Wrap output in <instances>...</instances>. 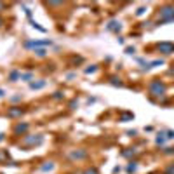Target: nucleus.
Listing matches in <instances>:
<instances>
[{
    "mask_svg": "<svg viewBox=\"0 0 174 174\" xmlns=\"http://www.w3.org/2000/svg\"><path fill=\"white\" fill-rule=\"evenodd\" d=\"M51 43H52L51 40H42V42L40 40H33V42L28 40V42H25V47H43V46H51Z\"/></svg>",
    "mask_w": 174,
    "mask_h": 174,
    "instance_id": "nucleus-1",
    "label": "nucleus"
},
{
    "mask_svg": "<svg viewBox=\"0 0 174 174\" xmlns=\"http://www.w3.org/2000/svg\"><path fill=\"white\" fill-rule=\"evenodd\" d=\"M162 21H171L172 17H174V9L172 7H165V9H162Z\"/></svg>",
    "mask_w": 174,
    "mask_h": 174,
    "instance_id": "nucleus-2",
    "label": "nucleus"
},
{
    "mask_svg": "<svg viewBox=\"0 0 174 174\" xmlns=\"http://www.w3.org/2000/svg\"><path fill=\"white\" fill-rule=\"evenodd\" d=\"M159 49H160L162 52H165V54L174 52V46H172V43H160V46H159Z\"/></svg>",
    "mask_w": 174,
    "mask_h": 174,
    "instance_id": "nucleus-3",
    "label": "nucleus"
},
{
    "mask_svg": "<svg viewBox=\"0 0 174 174\" xmlns=\"http://www.w3.org/2000/svg\"><path fill=\"white\" fill-rule=\"evenodd\" d=\"M25 143L30 146V145H40L42 143V136H37V138H26Z\"/></svg>",
    "mask_w": 174,
    "mask_h": 174,
    "instance_id": "nucleus-4",
    "label": "nucleus"
},
{
    "mask_svg": "<svg viewBox=\"0 0 174 174\" xmlns=\"http://www.w3.org/2000/svg\"><path fill=\"white\" fill-rule=\"evenodd\" d=\"M151 91H157L160 94V92H164V85L159 84V82H153V84H151Z\"/></svg>",
    "mask_w": 174,
    "mask_h": 174,
    "instance_id": "nucleus-5",
    "label": "nucleus"
},
{
    "mask_svg": "<svg viewBox=\"0 0 174 174\" xmlns=\"http://www.w3.org/2000/svg\"><path fill=\"white\" fill-rule=\"evenodd\" d=\"M43 85H46V80H40V82H31V84H30V87H31V89H42Z\"/></svg>",
    "mask_w": 174,
    "mask_h": 174,
    "instance_id": "nucleus-6",
    "label": "nucleus"
},
{
    "mask_svg": "<svg viewBox=\"0 0 174 174\" xmlns=\"http://www.w3.org/2000/svg\"><path fill=\"white\" fill-rule=\"evenodd\" d=\"M9 117H17V115H23V110H21V108H12V110L7 113Z\"/></svg>",
    "mask_w": 174,
    "mask_h": 174,
    "instance_id": "nucleus-7",
    "label": "nucleus"
},
{
    "mask_svg": "<svg viewBox=\"0 0 174 174\" xmlns=\"http://www.w3.org/2000/svg\"><path fill=\"white\" fill-rule=\"evenodd\" d=\"M85 155H87L85 151H73V153H72L70 157H72V159H77V160H80V159H84Z\"/></svg>",
    "mask_w": 174,
    "mask_h": 174,
    "instance_id": "nucleus-8",
    "label": "nucleus"
},
{
    "mask_svg": "<svg viewBox=\"0 0 174 174\" xmlns=\"http://www.w3.org/2000/svg\"><path fill=\"white\" fill-rule=\"evenodd\" d=\"M16 133H25V130H28V124H19V125H16Z\"/></svg>",
    "mask_w": 174,
    "mask_h": 174,
    "instance_id": "nucleus-9",
    "label": "nucleus"
},
{
    "mask_svg": "<svg viewBox=\"0 0 174 174\" xmlns=\"http://www.w3.org/2000/svg\"><path fill=\"white\" fill-rule=\"evenodd\" d=\"M17 78H21V73H19V72H12V73L9 75V80H12V82H16Z\"/></svg>",
    "mask_w": 174,
    "mask_h": 174,
    "instance_id": "nucleus-10",
    "label": "nucleus"
},
{
    "mask_svg": "<svg viewBox=\"0 0 174 174\" xmlns=\"http://www.w3.org/2000/svg\"><path fill=\"white\" fill-rule=\"evenodd\" d=\"M35 54L38 58H43V56H46V49H35Z\"/></svg>",
    "mask_w": 174,
    "mask_h": 174,
    "instance_id": "nucleus-11",
    "label": "nucleus"
},
{
    "mask_svg": "<svg viewBox=\"0 0 174 174\" xmlns=\"http://www.w3.org/2000/svg\"><path fill=\"white\" fill-rule=\"evenodd\" d=\"M52 167H54V164H52V162H47L46 165H42V171H51Z\"/></svg>",
    "mask_w": 174,
    "mask_h": 174,
    "instance_id": "nucleus-12",
    "label": "nucleus"
},
{
    "mask_svg": "<svg viewBox=\"0 0 174 174\" xmlns=\"http://www.w3.org/2000/svg\"><path fill=\"white\" fill-rule=\"evenodd\" d=\"M112 84H113V85H122V82H120V78H115V77L112 78Z\"/></svg>",
    "mask_w": 174,
    "mask_h": 174,
    "instance_id": "nucleus-13",
    "label": "nucleus"
},
{
    "mask_svg": "<svg viewBox=\"0 0 174 174\" xmlns=\"http://www.w3.org/2000/svg\"><path fill=\"white\" fill-rule=\"evenodd\" d=\"M92 72H96V66H94V64H92L91 68H85V73H92Z\"/></svg>",
    "mask_w": 174,
    "mask_h": 174,
    "instance_id": "nucleus-14",
    "label": "nucleus"
},
{
    "mask_svg": "<svg viewBox=\"0 0 174 174\" xmlns=\"http://www.w3.org/2000/svg\"><path fill=\"white\" fill-rule=\"evenodd\" d=\"M21 78H23V80H30V78H31V73H26V75H21Z\"/></svg>",
    "mask_w": 174,
    "mask_h": 174,
    "instance_id": "nucleus-15",
    "label": "nucleus"
},
{
    "mask_svg": "<svg viewBox=\"0 0 174 174\" xmlns=\"http://www.w3.org/2000/svg\"><path fill=\"white\" fill-rule=\"evenodd\" d=\"M84 174H98V171L96 169H89V171H85Z\"/></svg>",
    "mask_w": 174,
    "mask_h": 174,
    "instance_id": "nucleus-16",
    "label": "nucleus"
},
{
    "mask_svg": "<svg viewBox=\"0 0 174 174\" xmlns=\"http://www.w3.org/2000/svg\"><path fill=\"white\" fill-rule=\"evenodd\" d=\"M127 171H129V172H133V171H136V165H129V167H127Z\"/></svg>",
    "mask_w": 174,
    "mask_h": 174,
    "instance_id": "nucleus-17",
    "label": "nucleus"
},
{
    "mask_svg": "<svg viewBox=\"0 0 174 174\" xmlns=\"http://www.w3.org/2000/svg\"><path fill=\"white\" fill-rule=\"evenodd\" d=\"M134 52V47H127V54H133Z\"/></svg>",
    "mask_w": 174,
    "mask_h": 174,
    "instance_id": "nucleus-18",
    "label": "nucleus"
},
{
    "mask_svg": "<svg viewBox=\"0 0 174 174\" xmlns=\"http://www.w3.org/2000/svg\"><path fill=\"white\" fill-rule=\"evenodd\" d=\"M2 96H4V91H2V89H0V98H2Z\"/></svg>",
    "mask_w": 174,
    "mask_h": 174,
    "instance_id": "nucleus-19",
    "label": "nucleus"
},
{
    "mask_svg": "<svg viewBox=\"0 0 174 174\" xmlns=\"http://www.w3.org/2000/svg\"><path fill=\"white\" fill-rule=\"evenodd\" d=\"M0 25H2V19H0Z\"/></svg>",
    "mask_w": 174,
    "mask_h": 174,
    "instance_id": "nucleus-20",
    "label": "nucleus"
}]
</instances>
